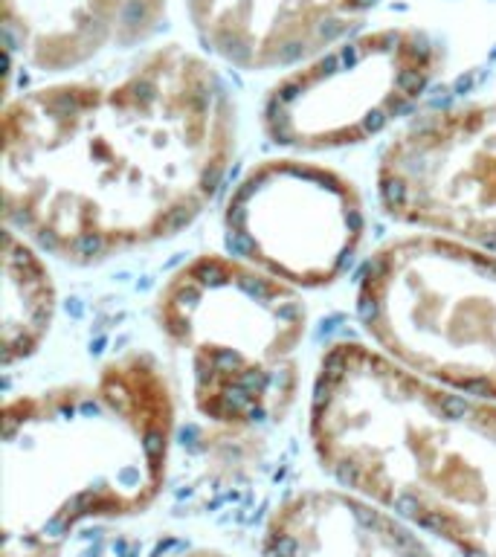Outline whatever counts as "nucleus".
<instances>
[{
    "instance_id": "6e6552de",
    "label": "nucleus",
    "mask_w": 496,
    "mask_h": 557,
    "mask_svg": "<svg viewBox=\"0 0 496 557\" xmlns=\"http://www.w3.org/2000/svg\"><path fill=\"white\" fill-rule=\"evenodd\" d=\"M377 201L404 227L496 256V99L433 110L395 134Z\"/></svg>"
},
{
    "instance_id": "39448f33",
    "label": "nucleus",
    "mask_w": 496,
    "mask_h": 557,
    "mask_svg": "<svg viewBox=\"0 0 496 557\" xmlns=\"http://www.w3.org/2000/svg\"><path fill=\"white\" fill-rule=\"evenodd\" d=\"M368 345L453 392L496 401V256L435 232L380 244L357 278Z\"/></svg>"
},
{
    "instance_id": "f257e3e1",
    "label": "nucleus",
    "mask_w": 496,
    "mask_h": 557,
    "mask_svg": "<svg viewBox=\"0 0 496 557\" xmlns=\"http://www.w3.org/2000/svg\"><path fill=\"white\" fill-rule=\"evenodd\" d=\"M235 154V102L177 44L122 79L59 81L3 108L6 227L76 267L175 239L218 194Z\"/></svg>"
},
{
    "instance_id": "9d476101",
    "label": "nucleus",
    "mask_w": 496,
    "mask_h": 557,
    "mask_svg": "<svg viewBox=\"0 0 496 557\" xmlns=\"http://www.w3.org/2000/svg\"><path fill=\"white\" fill-rule=\"evenodd\" d=\"M166 0H3V30L26 64L64 73L157 30Z\"/></svg>"
},
{
    "instance_id": "20e7f679",
    "label": "nucleus",
    "mask_w": 496,
    "mask_h": 557,
    "mask_svg": "<svg viewBox=\"0 0 496 557\" xmlns=\"http://www.w3.org/2000/svg\"><path fill=\"white\" fill-rule=\"evenodd\" d=\"M175 392L157 357L128 352L90 381L6 401L3 447L12 465L67 470L61 503L41 537H64L93 514H117L163 476Z\"/></svg>"
},
{
    "instance_id": "7ed1b4c3",
    "label": "nucleus",
    "mask_w": 496,
    "mask_h": 557,
    "mask_svg": "<svg viewBox=\"0 0 496 557\" xmlns=\"http://www.w3.org/2000/svg\"><path fill=\"white\" fill-rule=\"evenodd\" d=\"M163 340L186 360L201 418L230 429L281 421L302 389V290L232 253H204L154 299Z\"/></svg>"
},
{
    "instance_id": "f03ea898",
    "label": "nucleus",
    "mask_w": 496,
    "mask_h": 557,
    "mask_svg": "<svg viewBox=\"0 0 496 557\" xmlns=\"http://www.w3.org/2000/svg\"><path fill=\"white\" fill-rule=\"evenodd\" d=\"M310 438L343 487L384 496L464 554L496 557V401L339 340L319 354L310 383Z\"/></svg>"
},
{
    "instance_id": "0eeeda50",
    "label": "nucleus",
    "mask_w": 496,
    "mask_h": 557,
    "mask_svg": "<svg viewBox=\"0 0 496 557\" xmlns=\"http://www.w3.org/2000/svg\"><path fill=\"white\" fill-rule=\"evenodd\" d=\"M366 235L357 186L331 165L305 157L261 160L224 206L226 253L299 290L339 282Z\"/></svg>"
},
{
    "instance_id": "423d86ee",
    "label": "nucleus",
    "mask_w": 496,
    "mask_h": 557,
    "mask_svg": "<svg viewBox=\"0 0 496 557\" xmlns=\"http://www.w3.org/2000/svg\"><path fill=\"white\" fill-rule=\"evenodd\" d=\"M442 67V44L418 26L351 32L279 76L264 96L261 128L293 154L366 145L413 114Z\"/></svg>"
},
{
    "instance_id": "1a4fd4ad",
    "label": "nucleus",
    "mask_w": 496,
    "mask_h": 557,
    "mask_svg": "<svg viewBox=\"0 0 496 557\" xmlns=\"http://www.w3.org/2000/svg\"><path fill=\"white\" fill-rule=\"evenodd\" d=\"M377 0H186L206 52L244 73L290 70L357 32Z\"/></svg>"
},
{
    "instance_id": "9b49d317",
    "label": "nucleus",
    "mask_w": 496,
    "mask_h": 557,
    "mask_svg": "<svg viewBox=\"0 0 496 557\" xmlns=\"http://www.w3.org/2000/svg\"><path fill=\"white\" fill-rule=\"evenodd\" d=\"M47 253L12 227L3 230V299H0V352L3 366L38 354L55 319V282Z\"/></svg>"
}]
</instances>
